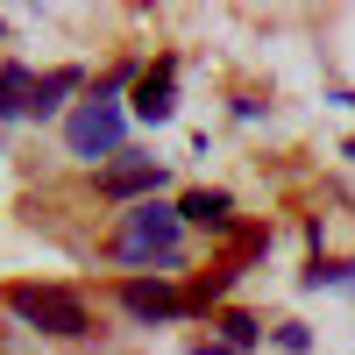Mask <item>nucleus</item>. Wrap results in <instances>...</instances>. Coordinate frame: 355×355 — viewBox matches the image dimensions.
I'll list each match as a JSON object with an SVG mask.
<instances>
[{
  "instance_id": "nucleus-1",
  "label": "nucleus",
  "mask_w": 355,
  "mask_h": 355,
  "mask_svg": "<svg viewBox=\"0 0 355 355\" xmlns=\"http://www.w3.org/2000/svg\"><path fill=\"white\" fill-rule=\"evenodd\" d=\"M8 313L28 320L36 334H57V341H78L93 320H85V299H71L64 284H8Z\"/></svg>"
},
{
  "instance_id": "nucleus-2",
  "label": "nucleus",
  "mask_w": 355,
  "mask_h": 355,
  "mask_svg": "<svg viewBox=\"0 0 355 355\" xmlns=\"http://www.w3.org/2000/svg\"><path fill=\"white\" fill-rule=\"evenodd\" d=\"M178 227H185V214L178 206H135L128 214V234L114 242V256L121 263H157V270H178Z\"/></svg>"
},
{
  "instance_id": "nucleus-3",
  "label": "nucleus",
  "mask_w": 355,
  "mask_h": 355,
  "mask_svg": "<svg viewBox=\"0 0 355 355\" xmlns=\"http://www.w3.org/2000/svg\"><path fill=\"white\" fill-rule=\"evenodd\" d=\"M64 142H71V157H85V164L121 157V114H114V100H85V107L71 114Z\"/></svg>"
},
{
  "instance_id": "nucleus-4",
  "label": "nucleus",
  "mask_w": 355,
  "mask_h": 355,
  "mask_svg": "<svg viewBox=\"0 0 355 355\" xmlns=\"http://www.w3.org/2000/svg\"><path fill=\"white\" fill-rule=\"evenodd\" d=\"M185 306H192V299H178L164 277H128V284H121V313H128V320H142V327H157V320H178Z\"/></svg>"
},
{
  "instance_id": "nucleus-5",
  "label": "nucleus",
  "mask_w": 355,
  "mask_h": 355,
  "mask_svg": "<svg viewBox=\"0 0 355 355\" xmlns=\"http://www.w3.org/2000/svg\"><path fill=\"white\" fill-rule=\"evenodd\" d=\"M157 185H164V171H157V164H114V171L100 178V199L121 206V199H142V192H157Z\"/></svg>"
},
{
  "instance_id": "nucleus-6",
  "label": "nucleus",
  "mask_w": 355,
  "mask_h": 355,
  "mask_svg": "<svg viewBox=\"0 0 355 355\" xmlns=\"http://www.w3.org/2000/svg\"><path fill=\"white\" fill-rule=\"evenodd\" d=\"M171 78H178L171 57H164L157 71H142V78H135V114H142V121H171Z\"/></svg>"
},
{
  "instance_id": "nucleus-7",
  "label": "nucleus",
  "mask_w": 355,
  "mask_h": 355,
  "mask_svg": "<svg viewBox=\"0 0 355 355\" xmlns=\"http://www.w3.org/2000/svg\"><path fill=\"white\" fill-rule=\"evenodd\" d=\"M178 214H185L192 227H214V234H234V199H227V192H185V199H178Z\"/></svg>"
},
{
  "instance_id": "nucleus-8",
  "label": "nucleus",
  "mask_w": 355,
  "mask_h": 355,
  "mask_svg": "<svg viewBox=\"0 0 355 355\" xmlns=\"http://www.w3.org/2000/svg\"><path fill=\"white\" fill-rule=\"evenodd\" d=\"M28 107H36V78H28L21 64H8L0 71V121H21Z\"/></svg>"
},
{
  "instance_id": "nucleus-9",
  "label": "nucleus",
  "mask_w": 355,
  "mask_h": 355,
  "mask_svg": "<svg viewBox=\"0 0 355 355\" xmlns=\"http://www.w3.org/2000/svg\"><path fill=\"white\" fill-rule=\"evenodd\" d=\"M71 85H78V71H50V78H36V107H28V114H57V100H64Z\"/></svg>"
},
{
  "instance_id": "nucleus-10",
  "label": "nucleus",
  "mask_w": 355,
  "mask_h": 355,
  "mask_svg": "<svg viewBox=\"0 0 355 355\" xmlns=\"http://www.w3.org/2000/svg\"><path fill=\"white\" fill-rule=\"evenodd\" d=\"M220 327H227V348H249V341H256V320H249V313H227Z\"/></svg>"
},
{
  "instance_id": "nucleus-11",
  "label": "nucleus",
  "mask_w": 355,
  "mask_h": 355,
  "mask_svg": "<svg viewBox=\"0 0 355 355\" xmlns=\"http://www.w3.org/2000/svg\"><path fill=\"white\" fill-rule=\"evenodd\" d=\"M348 157H355V142H348Z\"/></svg>"
}]
</instances>
